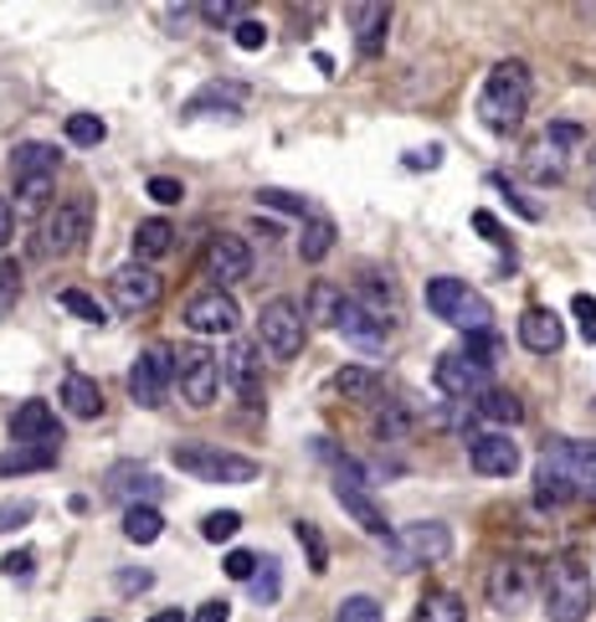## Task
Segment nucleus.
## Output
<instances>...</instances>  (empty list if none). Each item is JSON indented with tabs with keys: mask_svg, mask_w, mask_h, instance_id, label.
Here are the masks:
<instances>
[{
	"mask_svg": "<svg viewBox=\"0 0 596 622\" xmlns=\"http://www.w3.org/2000/svg\"><path fill=\"white\" fill-rule=\"evenodd\" d=\"M278 592H284V566L273 561H257V577H253V602L257 608H273L278 602Z\"/></svg>",
	"mask_w": 596,
	"mask_h": 622,
	"instance_id": "2f4dec72",
	"label": "nucleus"
},
{
	"mask_svg": "<svg viewBox=\"0 0 596 622\" xmlns=\"http://www.w3.org/2000/svg\"><path fill=\"white\" fill-rule=\"evenodd\" d=\"M329 247H334V222L329 217H309L304 232H298V257L304 263H324Z\"/></svg>",
	"mask_w": 596,
	"mask_h": 622,
	"instance_id": "cd10ccee",
	"label": "nucleus"
},
{
	"mask_svg": "<svg viewBox=\"0 0 596 622\" xmlns=\"http://www.w3.org/2000/svg\"><path fill=\"white\" fill-rule=\"evenodd\" d=\"M453 556V530L437 525V519H422V525H406L396 540H391V561L396 571H412V566H437Z\"/></svg>",
	"mask_w": 596,
	"mask_h": 622,
	"instance_id": "6e6552de",
	"label": "nucleus"
},
{
	"mask_svg": "<svg viewBox=\"0 0 596 622\" xmlns=\"http://www.w3.org/2000/svg\"><path fill=\"white\" fill-rule=\"evenodd\" d=\"M11 437L15 443H62V422L52 412V401H21L11 412Z\"/></svg>",
	"mask_w": 596,
	"mask_h": 622,
	"instance_id": "dca6fc26",
	"label": "nucleus"
},
{
	"mask_svg": "<svg viewBox=\"0 0 596 622\" xmlns=\"http://www.w3.org/2000/svg\"><path fill=\"white\" fill-rule=\"evenodd\" d=\"M520 340H524L530 356H555V350L566 345V325H561V314L555 309H524Z\"/></svg>",
	"mask_w": 596,
	"mask_h": 622,
	"instance_id": "aec40b11",
	"label": "nucleus"
},
{
	"mask_svg": "<svg viewBox=\"0 0 596 622\" xmlns=\"http://www.w3.org/2000/svg\"><path fill=\"white\" fill-rule=\"evenodd\" d=\"M160 294H164L160 273L145 263H124L119 273H108V298H114L119 314H149L160 304Z\"/></svg>",
	"mask_w": 596,
	"mask_h": 622,
	"instance_id": "9d476101",
	"label": "nucleus"
},
{
	"mask_svg": "<svg viewBox=\"0 0 596 622\" xmlns=\"http://www.w3.org/2000/svg\"><path fill=\"white\" fill-rule=\"evenodd\" d=\"M93 232V207L83 196H67L42 217L36 226V257H67V252L83 247V238Z\"/></svg>",
	"mask_w": 596,
	"mask_h": 622,
	"instance_id": "39448f33",
	"label": "nucleus"
},
{
	"mask_svg": "<svg viewBox=\"0 0 596 622\" xmlns=\"http://www.w3.org/2000/svg\"><path fill=\"white\" fill-rule=\"evenodd\" d=\"M535 155H555V145H540ZM530 170H535V180H561V160H530Z\"/></svg>",
	"mask_w": 596,
	"mask_h": 622,
	"instance_id": "8fccbe9b",
	"label": "nucleus"
},
{
	"mask_svg": "<svg viewBox=\"0 0 596 622\" xmlns=\"http://www.w3.org/2000/svg\"><path fill=\"white\" fill-rule=\"evenodd\" d=\"M145 191H149V201H160V207H180V201H185V186L170 176H149Z\"/></svg>",
	"mask_w": 596,
	"mask_h": 622,
	"instance_id": "c03bdc74",
	"label": "nucleus"
},
{
	"mask_svg": "<svg viewBox=\"0 0 596 622\" xmlns=\"http://www.w3.org/2000/svg\"><path fill=\"white\" fill-rule=\"evenodd\" d=\"M175 386H180V397L191 401V407H211V401L222 397V386H226L222 356L206 350V345H180L175 350Z\"/></svg>",
	"mask_w": 596,
	"mask_h": 622,
	"instance_id": "423d86ee",
	"label": "nucleus"
},
{
	"mask_svg": "<svg viewBox=\"0 0 596 622\" xmlns=\"http://www.w3.org/2000/svg\"><path fill=\"white\" fill-rule=\"evenodd\" d=\"M149 581H155L149 571H119V577H114V587H119V592H145Z\"/></svg>",
	"mask_w": 596,
	"mask_h": 622,
	"instance_id": "864d4df0",
	"label": "nucleus"
},
{
	"mask_svg": "<svg viewBox=\"0 0 596 622\" xmlns=\"http://www.w3.org/2000/svg\"><path fill=\"white\" fill-rule=\"evenodd\" d=\"M206 273H211V288H226V283H242L253 273V252L247 242L232 238V232H216L206 247Z\"/></svg>",
	"mask_w": 596,
	"mask_h": 622,
	"instance_id": "2eb2a0df",
	"label": "nucleus"
},
{
	"mask_svg": "<svg viewBox=\"0 0 596 622\" xmlns=\"http://www.w3.org/2000/svg\"><path fill=\"white\" fill-rule=\"evenodd\" d=\"M350 21H355L360 57H375V52H381V42H386L391 11H386V6H355V11H350Z\"/></svg>",
	"mask_w": 596,
	"mask_h": 622,
	"instance_id": "a878e982",
	"label": "nucleus"
},
{
	"mask_svg": "<svg viewBox=\"0 0 596 622\" xmlns=\"http://www.w3.org/2000/svg\"><path fill=\"white\" fill-rule=\"evenodd\" d=\"M524 108H530V67L524 62H499L478 93V119L489 124V129H514L524 119Z\"/></svg>",
	"mask_w": 596,
	"mask_h": 622,
	"instance_id": "f03ea898",
	"label": "nucleus"
},
{
	"mask_svg": "<svg viewBox=\"0 0 596 622\" xmlns=\"http://www.w3.org/2000/svg\"><path fill=\"white\" fill-rule=\"evenodd\" d=\"M31 571H36V556H31V550H11V556L0 561V577L6 581H26Z\"/></svg>",
	"mask_w": 596,
	"mask_h": 622,
	"instance_id": "09e8293b",
	"label": "nucleus"
},
{
	"mask_svg": "<svg viewBox=\"0 0 596 622\" xmlns=\"http://www.w3.org/2000/svg\"><path fill=\"white\" fill-rule=\"evenodd\" d=\"M170 386H175V356H170L164 345H149L145 356L135 360V371H129V397H135L145 412H155V407H164Z\"/></svg>",
	"mask_w": 596,
	"mask_h": 622,
	"instance_id": "1a4fd4ad",
	"label": "nucleus"
},
{
	"mask_svg": "<svg viewBox=\"0 0 596 622\" xmlns=\"http://www.w3.org/2000/svg\"><path fill=\"white\" fill-rule=\"evenodd\" d=\"M473 232H478L483 242H493V247L509 252V232L499 226V217H493V211H473Z\"/></svg>",
	"mask_w": 596,
	"mask_h": 622,
	"instance_id": "49530a36",
	"label": "nucleus"
},
{
	"mask_svg": "<svg viewBox=\"0 0 596 622\" xmlns=\"http://www.w3.org/2000/svg\"><path fill=\"white\" fill-rule=\"evenodd\" d=\"M433 381L447 401H478L489 391V366H478V360L462 356V350H447V356L437 360Z\"/></svg>",
	"mask_w": 596,
	"mask_h": 622,
	"instance_id": "f8f14e48",
	"label": "nucleus"
},
{
	"mask_svg": "<svg viewBox=\"0 0 596 622\" xmlns=\"http://www.w3.org/2000/svg\"><path fill=\"white\" fill-rule=\"evenodd\" d=\"M571 314H576V329H582V340L596 345V298H592V294H576V298H571Z\"/></svg>",
	"mask_w": 596,
	"mask_h": 622,
	"instance_id": "79ce46f5",
	"label": "nucleus"
},
{
	"mask_svg": "<svg viewBox=\"0 0 596 622\" xmlns=\"http://www.w3.org/2000/svg\"><path fill=\"white\" fill-rule=\"evenodd\" d=\"M15 238V207H11V196H0V247H11Z\"/></svg>",
	"mask_w": 596,
	"mask_h": 622,
	"instance_id": "603ef678",
	"label": "nucleus"
},
{
	"mask_svg": "<svg viewBox=\"0 0 596 622\" xmlns=\"http://www.w3.org/2000/svg\"><path fill=\"white\" fill-rule=\"evenodd\" d=\"M406 165H412V170H437V165H443V149H417V155H406Z\"/></svg>",
	"mask_w": 596,
	"mask_h": 622,
	"instance_id": "5fc2aeb1",
	"label": "nucleus"
},
{
	"mask_svg": "<svg viewBox=\"0 0 596 622\" xmlns=\"http://www.w3.org/2000/svg\"><path fill=\"white\" fill-rule=\"evenodd\" d=\"M340 340H350L355 350H365V356H381L386 350V340H391V329L375 319V314H365L355 304V298H344V309H340Z\"/></svg>",
	"mask_w": 596,
	"mask_h": 622,
	"instance_id": "f3484780",
	"label": "nucleus"
},
{
	"mask_svg": "<svg viewBox=\"0 0 596 622\" xmlns=\"http://www.w3.org/2000/svg\"><path fill=\"white\" fill-rule=\"evenodd\" d=\"M149 622H185V612H175V608H170V612H155V618H149Z\"/></svg>",
	"mask_w": 596,
	"mask_h": 622,
	"instance_id": "13d9d810",
	"label": "nucleus"
},
{
	"mask_svg": "<svg viewBox=\"0 0 596 622\" xmlns=\"http://www.w3.org/2000/svg\"><path fill=\"white\" fill-rule=\"evenodd\" d=\"M52 186H57V176H31V180H15V196H21L26 207H46V201H52Z\"/></svg>",
	"mask_w": 596,
	"mask_h": 622,
	"instance_id": "a19ab883",
	"label": "nucleus"
},
{
	"mask_svg": "<svg viewBox=\"0 0 596 622\" xmlns=\"http://www.w3.org/2000/svg\"><path fill=\"white\" fill-rule=\"evenodd\" d=\"M222 571H226L232 581H253V577H257V556H253V550H226Z\"/></svg>",
	"mask_w": 596,
	"mask_h": 622,
	"instance_id": "a18cd8bd",
	"label": "nucleus"
},
{
	"mask_svg": "<svg viewBox=\"0 0 596 622\" xmlns=\"http://www.w3.org/2000/svg\"><path fill=\"white\" fill-rule=\"evenodd\" d=\"M545 618L551 622H586L592 618V602H596V587H592V571H586L576 556H555L545 566Z\"/></svg>",
	"mask_w": 596,
	"mask_h": 622,
	"instance_id": "f257e3e1",
	"label": "nucleus"
},
{
	"mask_svg": "<svg viewBox=\"0 0 596 622\" xmlns=\"http://www.w3.org/2000/svg\"><path fill=\"white\" fill-rule=\"evenodd\" d=\"M237 530H242V515H237V509H211V515L201 519V535H206L211 546H226V540H232Z\"/></svg>",
	"mask_w": 596,
	"mask_h": 622,
	"instance_id": "c9c22d12",
	"label": "nucleus"
},
{
	"mask_svg": "<svg viewBox=\"0 0 596 622\" xmlns=\"http://www.w3.org/2000/svg\"><path fill=\"white\" fill-rule=\"evenodd\" d=\"M104 134H108V124L98 119V114H73V119H67V139H73V145H83V149L104 145Z\"/></svg>",
	"mask_w": 596,
	"mask_h": 622,
	"instance_id": "e433bc0d",
	"label": "nucleus"
},
{
	"mask_svg": "<svg viewBox=\"0 0 596 622\" xmlns=\"http://www.w3.org/2000/svg\"><path fill=\"white\" fill-rule=\"evenodd\" d=\"M31 515H36V504H31V499H6V504H0V535L15 530V525H26Z\"/></svg>",
	"mask_w": 596,
	"mask_h": 622,
	"instance_id": "de8ad7c7",
	"label": "nucleus"
},
{
	"mask_svg": "<svg viewBox=\"0 0 596 622\" xmlns=\"http://www.w3.org/2000/svg\"><path fill=\"white\" fill-rule=\"evenodd\" d=\"M294 535H298V546H304V556H309V571H313V577H324V571H329V546H324V535L313 530L309 519H298Z\"/></svg>",
	"mask_w": 596,
	"mask_h": 622,
	"instance_id": "72a5a7b5",
	"label": "nucleus"
},
{
	"mask_svg": "<svg viewBox=\"0 0 596 622\" xmlns=\"http://www.w3.org/2000/svg\"><path fill=\"white\" fill-rule=\"evenodd\" d=\"M334 391H340V397H350V401H365V397H375V391H381V376H375L371 366H344V371L334 376Z\"/></svg>",
	"mask_w": 596,
	"mask_h": 622,
	"instance_id": "7c9ffc66",
	"label": "nucleus"
},
{
	"mask_svg": "<svg viewBox=\"0 0 596 622\" xmlns=\"http://www.w3.org/2000/svg\"><path fill=\"white\" fill-rule=\"evenodd\" d=\"M57 304H62L67 314H77L83 325H108V309H104V304H98L93 294H83V288H62Z\"/></svg>",
	"mask_w": 596,
	"mask_h": 622,
	"instance_id": "473e14b6",
	"label": "nucleus"
},
{
	"mask_svg": "<svg viewBox=\"0 0 596 622\" xmlns=\"http://www.w3.org/2000/svg\"><path fill=\"white\" fill-rule=\"evenodd\" d=\"M164 252H175V226L164 217H149V222L135 226V263H160Z\"/></svg>",
	"mask_w": 596,
	"mask_h": 622,
	"instance_id": "393cba45",
	"label": "nucleus"
},
{
	"mask_svg": "<svg viewBox=\"0 0 596 622\" xmlns=\"http://www.w3.org/2000/svg\"><path fill=\"white\" fill-rule=\"evenodd\" d=\"M473 417H483V422H493V428H520L524 401L514 397V391H504V386H489V391L473 401Z\"/></svg>",
	"mask_w": 596,
	"mask_h": 622,
	"instance_id": "b1692460",
	"label": "nucleus"
},
{
	"mask_svg": "<svg viewBox=\"0 0 596 622\" xmlns=\"http://www.w3.org/2000/svg\"><path fill=\"white\" fill-rule=\"evenodd\" d=\"M551 145H582V129L576 124H551Z\"/></svg>",
	"mask_w": 596,
	"mask_h": 622,
	"instance_id": "6e6d98bb",
	"label": "nucleus"
},
{
	"mask_svg": "<svg viewBox=\"0 0 596 622\" xmlns=\"http://www.w3.org/2000/svg\"><path fill=\"white\" fill-rule=\"evenodd\" d=\"M232 42H237V52H263L268 46V27L253 21V15H242L237 27H232Z\"/></svg>",
	"mask_w": 596,
	"mask_h": 622,
	"instance_id": "58836bf2",
	"label": "nucleus"
},
{
	"mask_svg": "<svg viewBox=\"0 0 596 622\" xmlns=\"http://www.w3.org/2000/svg\"><path fill=\"white\" fill-rule=\"evenodd\" d=\"M164 530V519L155 504H135V509H124V540H135V546H155Z\"/></svg>",
	"mask_w": 596,
	"mask_h": 622,
	"instance_id": "c85d7f7f",
	"label": "nucleus"
},
{
	"mask_svg": "<svg viewBox=\"0 0 596 622\" xmlns=\"http://www.w3.org/2000/svg\"><path fill=\"white\" fill-rule=\"evenodd\" d=\"M191 622H232V608H226L222 597H216V602H201Z\"/></svg>",
	"mask_w": 596,
	"mask_h": 622,
	"instance_id": "3c124183",
	"label": "nucleus"
},
{
	"mask_svg": "<svg viewBox=\"0 0 596 622\" xmlns=\"http://www.w3.org/2000/svg\"><path fill=\"white\" fill-rule=\"evenodd\" d=\"M417 622H468V608L453 592H427L417 602Z\"/></svg>",
	"mask_w": 596,
	"mask_h": 622,
	"instance_id": "c756f323",
	"label": "nucleus"
},
{
	"mask_svg": "<svg viewBox=\"0 0 596 622\" xmlns=\"http://www.w3.org/2000/svg\"><path fill=\"white\" fill-rule=\"evenodd\" d=\"M334 622H386V608L375 602V597L355 592V597H344L340 612H334Z\"/></svg>",
	"mask_w": 596,
	"mask_h": 622,
	"instance_id": "f704fd0d",
	"label": "nucleus"
},
{
	"mask_svg": "<svg viewBox=\"0 0 596 622\" xmlns=\"http://www.w3.org/2000/svg\"><path fill=\"white\" fill-rule=\"evenodd\" d=\"M15 304H21V263L6 257V263H0V319H6Z\"/></svg>",
	"mask_w": 596,
	"mask_h": 622,
	"instance_id": "4c0bfd02",
	"label": "nucleus"
},
{
	"mask_svg": "<svg viewBox=\"0 0 596 622\" xmlns=\"http://www.w3.org/2000/svg\"><path fill=\"white\" fill-rule=\"evenodd\" d=\"M57 145H42V139H26V145L11 149V176L15 180H31V176H57Z\"/></svg>",
	"mask_w": 596,
	"mask_h": 622,
	"instance_id": "4be33fe9",
	"label": "nucleus"
},
{
	"mask_svg": "<svg viewBox=\"0 0 596 622\" xmlns=\"http://www.w3.org/2000/svg\"><path fill=\"white\" fill-rule=\"evenodd\" d=\"M62 407H67V417H77V422H93V417H104V391H98V381L83 371H67V381H62Z\"/></svg>",
	"mask_w": 596,
	"mask_h": 622,
	"instance_id": "412c9836",
	"label": "nucleus"
},
{
	"mask_svg": "<svg viewBox=\"0 0 596 622\" xmlns=\"http://www.w3.org/2000/svg\"><path fill=\"white\" fill-rule=\"evenodd\" d=\"M493 186H499V191H504V201H509V207H514V211H520L524 222H540V207H535V201H530V196L520 191V186H514V180L493 176Z\"/></svg>",
	"mask_w": 596,
	"mask_h": 622,
	"instance_id": "37998d69",
	"label": "nucleus"
},
{
	"mask_svg": "<svg viewBox=\"0 0 596 622\" xmlns=\"http://www.w3.org/2000/svg\"><path fill=\"white\" fill-rule=\"evenodd\" d=\"M540 587V571L524 556H509V561L493 566V577H489V602L499 612H520L530 597H535Z\"/></svg>",
	"mask_w": 596,
	"mask_h": 622,
	"instance_id": "ddd939ff",
	"label": "nucleus"
},
{
	"mask_svg": "<svg viewBox=\"0 0 596 622\" xmlns=\"http://www.w3.org/2000/svg\"><path fill=\"white\" fill-rule=\"evenodd\" d=\"M242 309L226 288H201L185 298V329L191 335H237Z\"/></svg>",
	"mask_w": 596,
	"mask_h": 622,
	"instance_id": "9b49d317",
	"label": "nucleus"
},
{
	"mask_svg": "<svg viewBox=\"0 0 596 622\" xmlns=\"http://www.w3.org/2000/svg\"><path fill=\"white\" fill-rule=\"evenodd\" d=\"M201 15H206V21H242L237 6H201Z\"/></svg>",
	"mask_w": 596,
	"mask_h": 622,
	"instance_id": "4d7b16f0",
	"label": "nucleus"
},
{
	"mask_svg": "<svg viewBox=\"0 0 596 622\" xmlns=\"http://www.w3.org/2000/svg\"><path fill=\"white\" fill-rule=\"evenodd\" d=\"M257 207H273V211H284V217H304L309 222L313 211L304 196H288V191H257Z\"/></svg>",
	"mask_w": 596,
	"mask_h": 622,
	"instance_id": "ea45409f",
	"label": "nucleus"
},
{
	"mask_svg": "<svg viewBox=\"0 0 596 622\" xmlns=\"http://www.w3.org/2000/svg\"><path fill=\"white\" fill-rule=\"evenodd\" d=\"M108 494H114L124 509H135V504H155L160 499V478L149 474L145 463H114V468H108Z\"/></svg>",
	"mask_w": 596,
	"mask_h": 622,
	"instance_id": "a211bd4d",
	"label": "nucleus"
},
{
	"mask_svg": "<svg viewBox=\"0 0 596 622\" xmlns=\"http://www.w3.org/2000/svg\"><path fill=\"white\" fill-rule=\"evenodd\" d=\"M427 309H433L443 325L462 329V335H483V329L493 325L489 298L478 294V288H468L462 278H433L427 283Z\"/></svg>",
	"mask_w": 596,
	"mask_h": 622,
	"instance_id": "20e7f679",
	"label": "nucleus"
},
{
	"mask_svg": "<svg viewBox=\"0 0 596 622\" xmlns=\"http://www.w3.org/2000/svg\"><path fill=\"white\" fill-rule=\"evenodd\" d=\"M93 622H104V618H93Z\"/></svg>",
	"mask_w": 596,
	"mask_h": 622,
	"instance_id": "052dcab7",
	"label": "nucleus"
},
{
	"mask_svg": "<svg viewBox=\"0 0 596 622\" xmlns=\"http://www.w3.org/2000/svg\"><path fill=\"white\" fill-rule=\"evenodd\" d=\"M222 371L226 381L237 386L242 401H257L263 397V371H257V340H232V350L222 356Z\"/></svg>",
	"mask_w": 596,
	"mask_h": 622,
	"instance_id": "6ab92c4d",
	"label": "nucleus"
},
{
	"mask_svg": "<svg viewBox=\"0 0 596 622\" xmlns=\"http://www.w3.org/2000/svg\"><path fill=\"white\" fill-rule=\"evenodd\" d=\"M170 458H175L180 474L201 478V484H257V478H263L257 458L226 453V447H216V443H180Z\"/></svg>",
	"mask_w": 596,
	"mask_h": 622,
	"instance_id": "7ed1b4c3",
	"label": "nucleus"
},
{
	"mask_svg": "<svg viewBox=\"0 0 596 622\" xmlns=\"http://www.w3.org/2000/svg\"><path fill=\"white\" fill-rule=\"evenodd\" d=\"M57 463V447L52 443H15L0 453V478H15V474H42Z\"/></svg>",
	"mask_w": 596,
	"mask_h": 622,
	"instance_id": "5701e85b",
	"label": "nucleus"
},
{
	"mask_svg": "<svg viewBox=\"0 0 596 622\" xmlns=\"http://www.w3.org/2000/svg\"><path fill=\"white\" fill-rule=\"evenodd\" d=\"M344 298L350 294H340L334 283H313L309 288V298H304V319H313V325H324V329H334L340 325V309H344Z\"/></svg>",
	"mask_w": 596,
	"mask_h": 622,
	"instance_id": "bb28decb",
	"label": "nucleus"
},
{
	"mask_svg": "<svg viewBox=\"0 0 596 622\" xmlns=\"http://www.w3.org/2000/svg\"><path fill=\"white\" fill-rule=\"evenodd\" d=\"M592 170H596V145H592Z\"/></svg>",
	"mask_w": 596,
	"mask_h": 622,
	"instance_id": "bf43d9fd",
	"label": "nucleus"
},
{
	"mask_svg": "<svg viewBox=\"0 0 596 622\" xmlns=\"http://www.w3.org/2000/svg\"><path fill=\"white\" fill-rule=\"evenodd\" d=\"M468 458L483 478H509L520 468V443L509 432H468Z\"/></svg>",
	"mask_w": 596,
	"mask_h": 622,
	"instance_id": "4468645a",
	"label": "nucleus"
},
{
	"mask_svg": "<svg viewBox=\"0 0 596 622\" xmlns=\"http://www.w3.org/2000/svg\"><path fill=\"white\" fill-rule=\"evenodd\" d=\"M309 340V325H304V309L294 298H268L263 314H257V345L268 350L273 360H294Z\"/></svg>",
	"mask_w": 596,
	"mask_h": 622,
	"instance_id": "0eeeda50",
	"label": "nucleus"
}]
</instances>
